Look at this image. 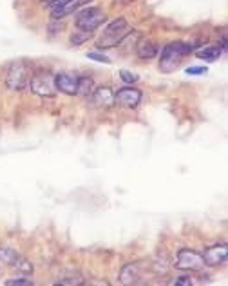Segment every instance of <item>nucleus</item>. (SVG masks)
<instances>
[{"label":"nucleus","mask_w":228,"mask_h":286,"mask_svg":"<svg viewBox=\"0 0 228 286\" xmlns=\"http://www.w3.org/2000/svg\"><path fill=\"white\" fill-rule=\"evenodd\" d=\"M91 96H92L94 105H100V107H112V105H114V93H112V89H109V87L94 89Z\"/></svg>","instance_id":"nucleus-11"},{"label":"nucleus","mask_w":228,"mask_h":286,"mask_svg":"<svg viewBox=\"0 0 228 286\" xmlns=\"http://www.w3.org/2000/svg\"><path fill=\"white\" fill-rule=\"evenodd\" d=\"M174 266L178 270H183V272H199L205 268V261H203V255L198 254L196 250H188V248H183L178 252L176 255V263Z\"/></svg>","instance_id":"nucleus-6"},{"label":"nucleus","mask_w":228,"mask_h":286,"mask_svg":"<svg viewBox=\"0 0 228 286\" xmlns=\"http://www.w3.org/2000/svg\"><path fill=\"white\" fill-rule=\"evenodd\" d=\"M13 266L16 268V270H20L22 273H33V265H31L29 261H26L24 257L18 259V261H16Z\"/></svg>","instance_id":"nucleus-19"},{"label":"nucleus","mask_w":228,"mask_h":286,"mask_svg":"<svg viewBox=\"0 0 228 286\" xmlns=\"http://www.w3.org/2000/svg\"><path fill=\"white\" fill-rule=\"evenodd\" d=\"M91 0H71L69 4H65L63 7H58V9H53L51 11V16L55 18V20H60V18H63L65 15H71L75 9H78V7H82L83 4H89Z\"/></svg>","instance_id":"nucleus-14"},{"label":"nucleus","mask_w":228,"mask_h":286,"mask_svg":"<svg viewBox=\"0 0 228 286\" xmlns=\"http://www.w3.org/2000/svg\"><path fill=\"white\" fill-rule=\"evenodd\" d=\"M192 53V48L185 44V42H172L163 48L161 51V58H159V69L163 73H172L180 67L181 60L187 55Z\"/></svg>","instance_id":"nucleus-1"},{"label":"nucleus","mask_w":228,"mask_h":286,"mask_svg":"<svg viewBox=\"0 0 228 286\" xmlns=\"http://www.w3.org/2000/svg\"><path fill=\"white\" fill-rule=\"evenodd\" d=\"M201 255H203L205 265H208V266H221V265H225V263H227L228 248H227V245H217V246H212V248L205 250V254H201Z\"/></svg>","instance_id":"nucleus-8"},{"label":"nucleus","mask_w":228,"mask_h":286,"mask_svg":"<svg viewBox=\"0 0 228 286\" xmlns=\"http://www.w3.org/2000/svg\"><path fill=\"white\" fill-rule=\"evenodd\" d=\"M120 78H122L125 83H129V85H132V83H136L139 80L138 75H134V73L127 71V69H122V71H120Z\"/></svg>","instance_id":"nucleus-20"},{"label":"nucleus","mask_w":228,"mask_h":286,"mask_svg":"<svg viewBox=\"0 0 228 286\" xmlns=\"http://www.w3.org/2000/svg\"><path fill=\"white\" fill-rule=\"evenodd\" d=\"M94 91V82L89 76H80L78 78V85H76V95L80 96H89Z\"/></svg>","instance_id":"nucleus-15"},{"label":"nucleus","mask_w":228,"mask_h":286,"mask_svg":"<svg viewBox=\"0 0 228 286\" xmlns=\"http://www.w3.org/2000/svg\"><path fill=\"white\" fill-rule=\"evenodd\" d=\"M58 283L60 285H67V286H78L83 283V275L78 272H63L60 277H58Z\"/></svg>","instance_id":"nucleus-16"},{"label":"nucleus","mask_w":228,"mask_h":286,"mask_svg":"<svg viewBox=\"0 0 228 286\" xmlns=\"http://www.w3.org/2000/svg\"><path fill=\"white\" fill-rule=\"evenodd\" d=\"M29 87L35 95L42 96V98H53L56 95L55 75H51L46 69H38L36 73H31Z\"/></svg>","instance_id":"nucleus-3"},{"label":"nucleus","mask_w":228,"mask_h":286,"mask_svg":"<svg viewBox=\"0 0 228 286\" xmlns=\"http://www.w3.org/2000/svg\"><path fill=\"white\" fill-rule=\"evenodd\" d=\"M134 49H136L138 58H141V60H151V58H154L159 53L158 44L152 40H141L139 44H136Z\"/></svg>","instance_id":"nucleus-12"},{"label":"nucleus","mask_w":228,"mask_h":286,"mask_svg":"<svg viewBox=\"0 0 228 286\" xmlns=\"http://www.w3.org/2000/svg\"><path fill=\"white\" fill-rule=\"evenodd\" d=\"M87 58L89 60H94V62H100V64H111V58L109 56H105V55H102V53H87Z\"/></svg>","instance_id":"nucleus-21"},{"label":"nucleus","mask_w":228,"mask_h":286,"mask_svg":"<svg viewBox=\"0 0 228 286\" xmlns=\"http://www.w3.org/2000/svg\"><path fill=\"white\" fill-rule=\"evenodd\" d=\"M141 102V91L136 87H122L114 93V103L125 109H136Z\"/></svg>","instance_id":"nucleus-7"},{"label":"nucleus","mask_w":228,"mask_h":286,"mask_svg":"<svg viewBox=\"0 0 228 286\" xmlns=\"http://www.w3.org/2000/svg\"><path fill=\"white\" fill-rule=\"evenodd\" d=\"M7 286H31L33 285V279H9L6 281Z\"/></svg>","instance_id":"nucleus-22"},{"label":"nucleus","mask_w":228,"mask_h":286,"mask_svg":"<svg viewBox=\"0 0 228 286\" xmlns=\"http://www.w3.org/2000/svg\"><path fill=\"white\" fill-rule=\"evenodd\" d=\"M31 80V67L26 62H13L7 69L6 83L11 91H22L29 85Z\"/></svg>","instance_id":"nucleus-5"},{"label":"nucleus","mask_w":228,"mask_h":286,"mask_svg":"<svg viewBox=\"0 0 228 286\" xmlns=\"http://www.w3.org/2000/svg\"><path fill=\"white\" fill-rule=\"evenodd\" d=\"M194 55L198 56L199 60H205V62H215L219 60L223 55V48H219V46H203V48H199Z\"/></svg>","instance_id":"nucleus-13"},{"label":"nucleus","mask_w":228,"mask_h":286,"mask_svg":"<svg viewBox=\"0 0 228 286\" xmlns=\"http://www.w3.org/2000/svg\"><path fill=\"white\" fill-rule=\"evenodd\" d=\"M174 285L190 286V285H194V281H192V277H187V275H181V277H178V279L174 281Z\"/></svg>","instance_id":"nucleus-23"},{"label":"nucleus","mask_w":228,"mask_h":286,"mask_svg":"<svg viewBox=\"0 0 228 286\" xmlns=\"http://www.w3.org/2000/svg\"><path fill=\"white\" fill-rule=\"evenodd\" d=\"M76 85H78V76L67 75V73H58L55 75V87L56 91H62L65 95H76Z\"/></svg>","instance_id":"nucleus-9"},{"label":"nucleus","mask_w":228,"mask_h":286,"mask_svg":"<svg viewBox=\"0 0 228 286\" xmlns=\"http://www.w3.org/2000/svg\"><path fill=\"white\" fill-rule=\"evenodd\" d=\"M89 38H92V33L89 31H78L71 36V44H75V46H82L83 42H87Z\"/></svg>","instance_id":"nucleus-18"},{"label":"nucleus","mask_w":228,"mask_h":286,"mask_svg":"<svg viewBox=\"0 0 228 286\" xmlns=\"http://www.w3.org/2000/svg\"><path fill=\"white\" fill-rule=\"evenodd\" d=\"M141 273H143V266L139 263H131V265H125L122 273H120V281L123 285H138L141 279Z\"/></svg>","instance_id":"nucleus-10"},{"label":"nucleus","mask_w":228,"mask_h":286,"mask_svg":"<svg viewBox=\"0 0 228 286\" xmlns=\"http://www.w3.org/2000/svg\"><path fill=\"white\" fill-rule=\"evenodd\" d=\"M105 22V13L98 6H91L82 9L80 13H76L75 16V26L80 31H96L102 24Z\"/></svg>","instance_id":"nucleus-4"},{"label":"nucleus","mask_w":228,"mask_h":286,"mask_svg":"<svg viewBox=\"0 0 228 286\" xmlns=\"http://www.w3.org/2000/svg\"><path fill=\"white\" fill-rule=\"evenodd\" d=\"M0 259H2L6 265L13 266L15 263L20 259V255H18L16 250H13V248H6V246H4V248H0Z\"/></svg>","instance_id":"nucleus-17"},{"label":"nucleus","mask_w":228,"mask_h":286,"mask_svg":"<svg viewBox=\"0 0 228 286\" xmlns=\"http://www.w3.org/2000/svg\"><path fill=\"white\" fill-rule=\"evenodd\" d=\"M127 33H129V24H127V20H125L123 16H120V18L112 20L111 24L105 28L102 38L96 42V48H100V49L116 48Z\"/></svg>","instance_id":"nucleus-2"},{"label":"nucleus","mask_w":228,"mask_h":286,"mask_svg":"<svg viewBox=\"0 0 228 286\" xmlns=\"http://www.w3.org/2000/svg\"><path fill=\"white\" fill-rule=\"evenodd\" d=\"M187 75L190 76H196V75H205L207 73V67H187V71H185Z\"/></svg>","instance_id":"nucleus-24"}]
</instances>
